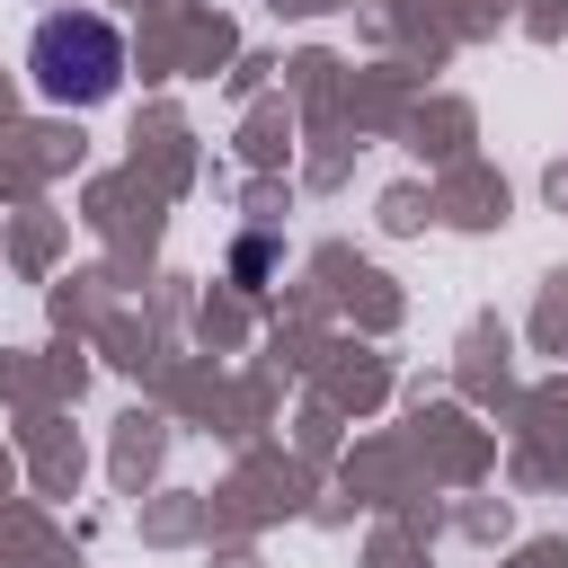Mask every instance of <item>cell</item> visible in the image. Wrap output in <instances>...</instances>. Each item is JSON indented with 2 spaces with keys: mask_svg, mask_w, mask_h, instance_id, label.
I'll use <instances>...</instances> for the list:
<instances>
[{
  "mask_svg": "<svg viewBox=\"0 0 568 568\" xmlns=\"http://www.w3.org/2000/svg\"><path fill=\"white\" fill-rule=\"evenodd\" d=\"M27 71L44 106H106L124 89V36L98 9H53L27 44Z\"/></svg>",
  "mask_w": 568,
  "mask_h": 568,
  "instance_id": "cell-1",
  "label": "cell"
}]
</instances>
